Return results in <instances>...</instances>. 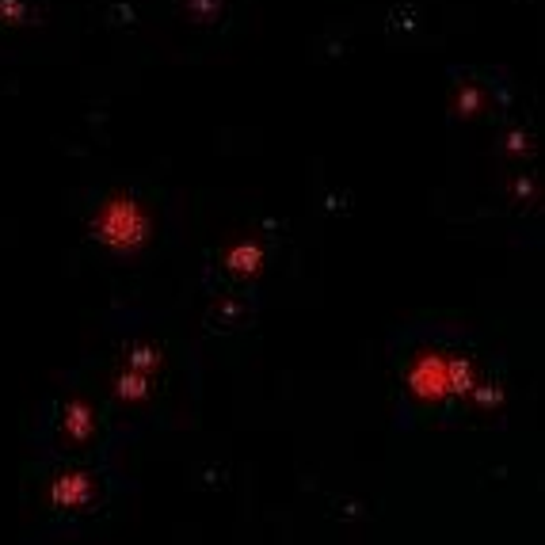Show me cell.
Returning a JSON list of instances; mask_svg holds the SVG:
<instances>
[{
    "instance_id": "obj_1",
    "label": "cell",
    "mask_w": 545,
    "mask_h": 545,
    "mask_svg": "<svg viewBox=\"0 0 545 545\" xmlns=\"http://www.w3.org/2000/svg\"><path fill=\"white\" fill-rule=\"evenodd\" d=\"M103 229H107V237H134L142 225H138L130 206H111L107 218H103Z\"/></svg>"
},
{
    "instance_id": "obj_2",
    "label": "cell",
    "mask_w": 545,
    "mask_h": 545,
    "mask_svg": "<svg viewBox=\"0 0 545 545\" xmlns=\"http://www.w3.org/2000/svg\"><path fill=\"white\" fill-rule=\"evenodd\" d=\"M58 504H81L84 496H88V485H84L81 473H65L58 485H54V492H50Z\"/></svg>"
},
{
    "instance_id": "obj_3",
    "label": "cell",
    "mask_w": 545,
    "mask_h": 545,
    "mask_svg": "<svg viewBox=\"0 0 545 545\" xmlns=\"http://www.w3.org/2000/svg\"><path fill=\"white\" fill-rule=\"evenodd\" d=\"M65 427H69V435H73V439H84V435H88V412H84L81 404H73V408H69Z\"/></svg>"
}]
</instances>
